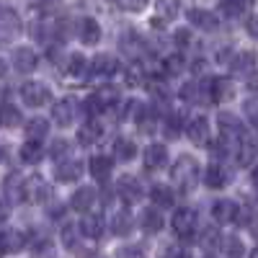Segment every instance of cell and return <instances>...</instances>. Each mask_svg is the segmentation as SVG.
Wrapping results in <instances>:
<instances>
[{
    "mask_svg": "<svg viewBox=\"0 0 258 258\" xmlns=\"http://www.w3.org/2000/svg\"><path fill=\"white\" fill-rule=\"evenodd\" d=\"M170 176H173V183L178 186L181 194H188L194 186H197V178H199V163L194 160L191 155H181L170 170Z\"/></svg>",
    "mask_w": 258,
    "mask_h": 258,
    "instance_id": "6da1fadb",
    "label": "cell"
},
{
    "mask_svg": "<svg viewBox=\"0 0 258 258\" xmlns=\"http://www.w3.org/2000/svg\"><path fill=\"white\" fill-rule=\"evenodd\" d=\"M121 93L116 85H101V88L85 98V114H98V111H111L116 109Z\"/></svg>",
    "mask_w": 258,
    "mask_h": 258,
    "instance_id": "7a4b0ae2",
    "label": "cell"
},
{
    "mask_svg": "<svg viewBox=\"0 0 258 258\" xmlns=\"http://www.w3.org/2000/svg\"><path fill=\"white\" fill-rule=\"evenodd\" d=\"M217 126H220V137L227 145H232V147L245 137V129H243L240 119L235 116V114H230V111H220L217 114Z\"/></svg>",
    "mask_w": 258,
    "mask_h": 258,
    "instance_id": "3957f363",
    "label": "cell"
},
{
    "mask_svg": "<svg viewBox=\"0 0 258 258\" xmlns=\"http://www.w3.org/2000/svg\"><path fill=\"white\" fill-rule=\"evenodd\" d=\"M21 98H24L26 106H34V109H41V106H49L52 103V91L47 88L44 83L39 80H29L21 85Z\"/></svg>",
    "mask_w": 258,
    "mask_h": 258,
    "instance_id": "277c9868",
    "label": "cell"
},
{
    "mask_svg": "<svg viewBox=\"0 0 258 258\" xmlns=\"http://www.w3.org/2000/svg\"><path fill=\"white\" fill-rule=\"evenodd\" d=\"M170 225H173V232L178 235V238L188 240L191 235L197 232L199 214L194 212V209H188V207H181V209H176V214H173V220H170Z\"/></svg>",
    "mask_w": 258,
    "mask_h": 258,
    "instance_id": "5b68a950",
    "label": "cell"
},
{
    "mask_svg": "<svg viewBox=\"0 0 258 258\" xmlns=\"http://www.w3.org/2000/svg\"><path fill=\"white\" fill-rule=\"evenodd\" d=\"M21 34V18L16 11L0 6V44H11Z\"/></svg>",
    "mask_w": 258,
    "mask_h": 258,
    "instance_id": "8992f818",
    "label": "cell"
},
{
    "mask_svg": "<svg viewBox=\"0 0 258 258\" xmlns=\"http://www.w3.org/2000/svg\"><path fill=\"white\" fill-rule=\"evenodd\" d=\"M75 114H78V101L75 98H62V101L52 103V121L57 126H70Z\"/></svg>",
    "mask_w": 258,
    "mask_h": 258,
    "instance_id": "52a82bcc",
    "label": "cell"
},
{
    "mask_svg": "<svg viewBox=\"0 0 258 258\" xmlns=\"http://www.w3.org/2000/svg\"><path fill=\"white\" fill-rule=\"evenodd\" d=\"M11 62H13V70H16V73L29 75V73H34V70H36L39 57H36V52H34L31 47H18V49H13Z\"/></svg>",
    "mask_w": 258,
    "mask_h": 258,
    "instance_id": "ba28073f",
    "label": "cell"
},
{
    "mask_svg": "<svg viewBox=\"0 0 258 258\" xmlns=\"http://www.w3.org/2000/svg\"><path fill=\"white\" fill-rule=\"evenodd\" d=\"M116 194L121 197V202L124 204H137L140 199H142V183L135 178V176H121L119 181H116Z\"/></svg>",
    "mask_w": 258,
    "mask_h": 258,
    "instance_id": "9c48e42d",
    "label": "cell"
},
{
    "mask_svg": "<svg viewBox=\"0 0 258 258\" xmlns=\"http://www.w3.org/2000/svg\"><path fill=\"white\" fill-rule=\"evenodd\" d=\"M186 135H188V140L194 142V145H199V147H204V145H209V119L207 116H194L186 126Z\"/></svg>",
    "mask_w": 258,
    "mask_h": 258,
    "instance_id": "30bf717a",
    "label": "cell"
},
{
    "mask_svg": "<svg viewBox=\"0 0 258 258\" xmlns=\"http://www.w3.org/2000/svg\"><path fill=\"white\" fill-rule=\"evenodd\" d=\"M212 217H214V222H220V225L235 222L240 217V207L235 202H230V199H220V202H214V207H212Z\"/></svg>",
    "mask_w": 258,
    "mask_h": 258,
    "instance_id": "8fae6325",
    "label": "cell"
},
{
    "mask_svg": "<svg viewBox=\"0 0 258 258\" xmlns=\"http://www.w3.org/2000/svg\"><path fill=\"white\" fill-rule=\"evenodd\" d=\"M78 39L83 41V44H98L101 41V24L91 16L80 18L78 21Z\"/></svg>",
    "mask_w": 258,
    "mask_h": 258,
    "instance_id": "7c38bea8",
    "label": "cell"
},
{
    "mask_svg": "<svg viewBox=\"0 0 258 258\" xmlns=\"http://www.w3.org/2000/svg\"><path fill=\"white\" fill-rule=\"evenodd\" d=\"M168 165V147L155 142V145H150L145 150V168L147 170H160Z\"/></svg>",
    "mask_w": 258,
    "mask_h": 258,
    "instance_id": "4fadbf2b",
    "label": "cell"
},
{
    "mask_svg": "<svg viewBox=\"0 0 258 258\" xmlns=\"http://www.w3.org/2000/svg\"><path fill=\"white\" fill-rule=\"evenodd\" d=\"M3 191H6V197L11 199V204H21L26 199V181L21 178L18 173H11L3 181Z\"/></svg>",
    "mask_w": 258,
    "mask_h": 258,
    "instance_id": "5bb4252c",
    "label": "cell"
},
{
    "mask_svg": "<svg viewBox=\"0 0 258 258\" xmlns=\"http://www.w3.org/2000/svg\"><path fill=\"white\" fill-rule=\"evenodd\" d=\"M186 18H188L197 29H202V31H214V29L220 26V24H217V16L209 13V11H204V8H191V11H186Z\"/></svg>",
    "mask_w": 258,
    "mask_h": 258,
    "instance_id": "9a60e30c",
    "label": "cell"
},
{
    "mask_svg": "<svg viewBox=\"0 0 258 258\" xmlns=\"http://www.w3.org/2000/svg\"><path fill=\"white\" fill-rule=\"evenodd\" d=\"M26 245V238L21 230H3L0 232V253H18Z\"/></svg>",
    "mask_w": 258,
    "mask_h": 258,
    "instance_id": "2e32d148",
    "label": "cell"
},
{
    "mask_svg": "<svg viewBox=\"0 0 258 258\" xmlns=\"http://www.w3.org/2000/svg\"><path fill=\"white\" fill-rule=\"evenodd\" d=\"M54 176L62 183H73V181H78L83 176V163L80 160H62L57 165V170H54Z\"/></svg>",
    "mask_w": 258,
    "mask_h": 258,
    "instance_id": "e0dca14e",
    "label": "cell"
},
{
    "mask_svg": "<svg viewBox=\"0 0 258 258\" xmlns=\"http://www.w3.org/2000/svg\"><path fill=\"white\" fill-rule=\"evenodd\" d=\"M96 202V188L93 186H80L75 194H73V199H70V207L75 212H88Z\"/></svg>",
    "mask_w": 258,
    "mask_h": 258,
    "instance_id": "ac0fdd59",
    "label": "cell"
},
{
    "mask_svg": "<svg viewBox=\"0 0 258 258\" xmlns=\"http://www.w3.org/2000/svg\"><path fill=\"white\" fill-rule=\"evenodd\" d=\"M111 168H114V160L109 155H93L91 163H88V170L96 181H106L111 176Z\"/></svg>",
    "mask_w": 258,
    "mask_h": 258,
    "instance_id": "d6986e66",
    "label": "cell"
},
{
    "mask_svg": "<svg viewBox=\"0 0 258 258\" xmlns=\"http://www.w3.org/2000/svg\"><path fill=\"white\" fill-rule=\"evenodd\" d=\"M101 135H103V126H101L98 121H85L83 126H78V142H80L83 147L96 145V142L101 140Z\"/></svg>",
    "mask_w": 258,
    "mask_h": 258,
    "instance_id": "ffe728a7",
    "label": "cell"
},
{
    "mask_svg": "<svg viewBox=\"0 0 258 258\" xmlns=\"http://www.w3.org/2000/svg\"><path fill=\"white\" fill-rule=\"evenodd\" d=\"M227 181H230V173L225 170V165H222V163H212V165L207 168V173H204V183H207L209 188H222Z\"/></svg>",
    "mask_w": 258,
    "mask_h": 258,
    "instance_id": "44dd1931",
    "label": "cell"
},
{
    "mask_svg": "<svg viewBox=\"0 0 258 258\" xmlns=\"http://www.w3.org/2000/svg\"><path fill=\"white\" fill-rule=\"evenodd\" d=\"M150 199H153L155 209H168V207H173V202H176L173 188H168L163 183H155L153 188H150Z\"/></svg>",
    "mask_w": 258,
    "mask_h": 258,
    "instance_id": "7402d4cb",
    "label": "cell"
},
{
    "mask_svg": "<svg viewBox=\"0 0 258 258\" xmlns=\"http://www.w3.org/2000/svg\"><path fill=\"white\" fill-rule=\"evenodd\" d=\"M230 70L238 73V75H253V70H255V54H253V52L235 54L232 62H230Z\"/></svg>",
    "mask_w": 258,
    "mask_h": 258,
    "instance_id": "603a6c76",
    "label": "cell"
},
{
    "mask_svg": "<svg viewBox=\"0 0 258 258\" xmlns=\"http://www.w3.org/2000/svg\"><path fill=\"white\" fill-rule=\"evenodd\" d=\"M85 238H101L103 235V217L101 214H85L83 217V222H80V227H78Z\"/></svg>",
    "mask_w": 258,
    "mask_h": 258,
    "instance_id": "cb8c5ba5",
    "label": "cell"
},
{
    "mask_svg": "<svg viewBox=\"0 0 258 258\" xmlns=\"http://www.w3.org/2000/svg\"><path fill=\"white\" fill-rule=\"evenodd\" d=\"M91 70H93V75L109 78V75H114V73L119 70V62H116L111 54H98V57H93V62H91Z\"/></svg>",
    "mask_w": 258,
    "mask_h": 258,
    "instance_id": "d4e9b609",
    "label": "cell"
},
{
    "mask_svg": "<svg viewBox=\"0 0 258 258\" xmlns=\"http://www.w3.org/2000/svg\"><path fill=\"white\" fill-rule=\"evenodd\" d=\"M235 147H238V153H235V158H238V165H240V168H250L253 160H255V145H253V140L245 135Z\"/></svg>",
    "mask_w": 258,
    "mask_h": 258,
    "instance_id": "484cf974",
    "label": "cell"
},
{
    "mask_svg": "<svg viewBox=\"0 0 258 258\" xmlns=\"http://www.w3.org/2000/svg\"><path fill=\"white\" fill-rule=\"evenodd\" d=\"M204 88H209V98L217 101V103L232 96V85H230V80H225V78H212L209 85H204Z\"/></svg>",
    "mask_w": 258,
    "mask_h": 258,
    "instance_id": "4316f807",
    "label": "cell"
},
{
    "mask_svg": "<svg viewBox=\"0 0 258 258\" xmlns=\"http://www.w3.org/2000/svg\"><path fill=\"white\" fill-rule=\"evenodd\" d=\"M140 225H142V230H145L147 235H155V232L163 230V214H160L155 207H153V209H145L142 217H140Z\"/></svg>",
    "mask_w": 258,
    "mask_h": 258,
    "instance_id": "83f0119b",
    "label": "cell"
},
{
    "mask_svg": "<svg viewBox=\"0 0 258 258\" xmlns=\"http://www.w3.org/2000/svg\"><path fill=\"white\" fill-rule=\"evenodd\" d=\"M145 111H147V106L142 103V101H137V98H129V101H124V106H121V119L124 121H140L142 116H145Z\"/></svg>",
    "mask_w": 258,
    "mask_h": 258,
    "instance_id": "f1b7e54d",
    "label": "cell"
},
{
    "mask_svg": "<svg viewBox=\"0 0 258 258\" xmlns=\"http://www.w3.org/2000/svg\"><path fill=\"white\" fill-rule=\"evenodd\" d=\"M250 3L253 0H220V8L227 18H240V16H245Z\"/></svg>",
    "mask_w": 258,
    "mask_h": 258,
    "instance_id": "f546056e",
    "label": "cell"
},
{
    "mask_svg": "<svg viewBox=\"0 0 258 258\" xmlns=\"http://www.w3.org/2000/svg\"><path fill=\"white\" fill-rule=\"evenodd\" d=\"M132 225H135V220H132V214H129L126 209L114 212V217H111V232L114 235H129Z\"/></svg>",
    "mask_w": 258,
    "mask_h": 258,
    "instance_id": "4dcf8cb0",
    "label": "cell"
},
{
    "mask_svg": "<svg viewBox=\"0 0 258 258\" xmlns=\"http://www.w3.org/2000/svg\"><path fill=\"white\" fill-rule=\"evenodd\" d=\"M47 132H49V121L41 119V116H36V119H31V121L26 124V137H29L31 142H41V140L47 137Z\"/></svg>",
    "mask_w": 258,
    "mask_h": 258,
    "instance_id": "1f68e13d",
    "label": "cell"
},
{
    "mask_svg": "<svg viewBox=\"0 0 258 258\" xmlns=\"http://www.w3.org/2000/svg\"><path fill=\"white\" fill-rule=\"evenodd\" d=\"M135 155H137V147H135V142H132V140H124V137H119V140L114 142V158H116V160L129 163Z\"/></svg>",
    "mask_w": 258,
    "mask_h": 258,
    "instance_id": "d6a6232c",
    "label": "cell"
},
{
    "mask_svg": "<svg viewBox=\"0 0 258 258\" xmlns=\"http://www.w3.org/2000/svg\"><path fill=\"white\" fill-rule=\"evenodd\" d=\"M183 132V116L181 114H168V119L163 121V135L168 140H178Z\"/></svg>",
    "mask_w": 258,
    "mask_h": 258,
    "instance_id": "836d02e7",
    "label": "cell"
},
{
    "mask_svg": "<svg viewBox=\"0 0 258 258\" xmlns=\"http://www.w3.org/2000/svg\"><path fill=\"white\" fill-rule=\"evenodd\" d=\"M41 158H44V150H41V145H39V142L26 140V145L21 147V160H24V163H31V165H36Z\"/></svg>",
    "mask_w": 258,
    "mask_h": 258,
    "instance_id": "e575fe53",
    "label": "cell"
},
{
    "mask_svg": "<svg viewBox=\"0 0 258 258\" xmlns=\"http://www.w3.org/2000/svg\"><path fill=\"white\" fill-rule=\"evenodd\" d=\"M155 11L160 13V18L173 21L181 13V6H178V0H155Z\"/></svg>",
    "mask_w": 258,
    "mask_h": 258,
    "instance_id": "d590c367",
    "label": "cell"
},
{
    "mask_svg": "<svg viewBox=\"0 0 258 258\" xmlns=\"http://www.w3.org/2000/svg\"><path fill=\"white\" fill-rule=\"evenodd\" d=\"M18 124H21V111L16 106L11 103L0 106V126H18Z\"/></svg>",
    "mask_w": 258,
    "mask_h": 258,
    "instance_id": "8d00e7d4",
    "label": "cell"
},
{
    "mask_svg": "<svg viewBox=\"0 0 258 258\" xmlns=\"http://www.w3.org/2000/svg\"><path fill=\"white\" fill-rule=\"evenodd\" d=\"M225 253H227V258H243L245 255V245L238 235H230L225 240Z\"/></svg>",
    "mask_w": 258,
    "mask_h": 258,
    "instance_id": "74e56055",
    "label": "cell"
},
{
    "mask_svg": "<svg viewBox=\"0 0 258 258\" xmlns=\"http://www.w3.org/2000/svg\"><path fill=\"white\" fill-rule=\"evenodd\" d=\"M85 68H88V64H85V57H83L80 52H73V54L68 57V68H64V70H68L70 75H75V78H78V75H83V70H85Z\"/></svg>",
    "mask_w": 258,
    "mask_h": 258,
    "instance_id": "f35d334b",
    "label": "cell"
},
{
    "mask_svg": "<svg viewBox=\"0 0 258 258\" xmlns=\"http://www.w3.org/2000/svg\"><path fill=\"white\" fill-rule=\"evenodd\" d=\"M49 155H52L54 160L68 158V155H70V142H68V140H54L52 147H49Z\"/></svg>",
    "mask_w": 258,
    "mask_h": 258,
    "instance_id": "ab89813d",
    "label": "cell"
},
{
    "mask_svg": "<svg viewBox=\"0 0 258 258\" xmlns=\"http://www.w3.org/2000/svg\"><path fill=\"white\" fill-rule=\"evenodd\" d=\"M78 232H80V230H78L75 225H64V227H62V243H64V248L73 250V248L78 245Z\"/></svg>",
    "mask_w": 258,
    "mask_h": 258,
    "instance_id": "60d3db41",
    "label": "cell"
},
{
    "mask_svg": "<svg viewBox=\"0 0 258 258\" xmlns=\"http://www.w3.org/2000/svg\"><path fill=\"white\" fill-rule=\"evenodd\" d=\"M183 70V57L181 54H170L168 59H165V73L168 75H178Z\"/></svg>",
    "mask_w": 258,
    "mask_h": 258,
    "instance_id": "b9f144b4",
    "label": "cell"
},
{
    "mask_svg": "<svg viewBox=\"0 0 258 258\" xmlns=\"http://www.w3.org/2000/svg\"><path fill=\"white\" fill-rule=\"evenodd\" d=\"M114 3L121 8V11H132V13H137V11H142L150 0H114Z\"/></svg>",
    "mask_w": 258,
    "mask_h": 258,
    "instance_id": "7bdbcfd3",
    "label": "cell"
},
{
    "mask_svg": "<svg viewBox=\"0 0 258 258\" xmlns=\"http://www.w3.org/2000/svg\"><path fill=\"white\" fill-rule=\"evenodd\" d=\"M119 258H145V248L142 245H124L116 253Z\"/></svg>",
    "mask_w": 258,
    "mask_h": 258,
    "instance_id": "ee69618b",
    "label": "cell"
},
{
    "mask_svg": "<svg viewBox=\"0 0 258 258\" xmlns=\"http://www.w3.org/2000/svg\"><path fill=\"white\" fill-rule=\"evenodd\" d=\"M204 248H214L220 243V232L214 230V227H209V230H204V235H202V240H199Z\"/></svg>",
    "mask_w": 258,
    "mask_h": 258,
    "instance_id": "f6af8a7d",
    "label": "cell"
},
{
    "mask_svg": "<svg viewBox=\"0 0 258 258\" xmlns=\"http://www.w3.org/2000/svg\"><path fill=\"white\" fill-rule=\"evenodd\" d=\"M173 41H176V47H178V49H186V47L191 44V31H188V29H176Z\"/></svg>",
    "mask_w": 258,
    "mask_h": 258,
    "instance_id": "bcb514c9",
    "label": "cell"
},
{
    "mask_svg": "<svg viewBox=\"0 0 258 258\" xmlns=\"http://www.w3.org/2000/svg\"><path fill=\"white\" fill-rule=\"evenodd\" d=\"M199 88H202L199 83H186L183 88H181V98H186V101H197V98H199Z\"/></svg>",
    "mask_w": 258,
    "mask_h": 258,
    "instance_id": "7dc6e473",
    "label": "cell"
},
{
    "mask_svg": "<svg viewBox=\"0 0 258 258\" xmlns=\"http://www.w3.org/2000/svg\"><path fill=\"white\" fill-rule=\"evenodd\" d=\"M245 114H248V121H250V124L258 121V116H255V98H248V101H245Z\"/></svg>",
    "mask_w": 258,
    "mask_h": 258,
    "instance_id": "c3c4849f",
    "label": "cell"
},
{
    "mask_svg": "<svg viewBox=\"0 0 258 258\" xmlns=\"http://www.w3.org/2000/svg\"><path fill=\"white\" fill-rule=\"evenodd\" d=\"M165 258H191V255H188V250H183V248H170Z\"/></svg>",
    "mask_w": 258,
    "mask_h": 258,
    "instance_id": "681fc988",
    "label": "cell"
},
{
    "mask_svg": "<svg viewBox=\"0 0 258 258\" xmlns=\"http://www.w3.org/2000/svg\"><path fill=\"white\" fill-rule=\"evenodd\" d=\"M8 214H11V207H8V202H3V199H0V225H3V222L8 220Z\"/></svg>",
    "mask_w": 258,
    "mask_h": 258,
    "instance_id": "f907efd6",
    "label": "cell"
},
{
    "mask_svg": "<svg viewBox=\"0 0 258 258\" xmlns=\"http://www.w3.org/2000/svg\"><path fill=\"white\" fill-rule=\"evenodd\" d=\"M59 214H62V207H59V204L49 207V217H59Z\"/></svg>",
    "mask_w": 258,
    "mask_h": 258,
    "instance_id": "816d5d0a",
    "label": "cell"
},
{
    "mask_svg": "<svg viewBox=\"0 0 258 258\" xmlns=\"http://www.w3.org/2000/svg\"><path fill=\"white\" fill-rule=\"evenodd\" d=\"M41 3H59V0H41Z\"/></svg>",
    "mask_w": 258,
    "mask_h": 258,
    "instance_id": "f5cc1de1",
    "label": "cell"
},
{
    "mask_svg": "<svg viewBox=\"0 0 258 258\" xmlns=\"http://www.w3.org/2000/svg\"><path fill=\"white\" fill-rule=\"evenodd\" d=\"M204 258H217V255H204Z\"/></svg>",
    "mask_w": 258,
    "mask_h": 258,
    "instance_id": "db71d44e",
    "label": "cell"
}]
</instances>
